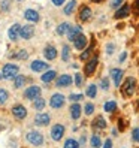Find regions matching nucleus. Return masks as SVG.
Instances as JSON below:
<instances>
[{
    "instance_id": "f257e3e1",
    "label": "nucleus",
    "mask_w": 139,
    "mask_h": 148,
    "mask_svg": "<svg viewBox=\"0 0 139 148\" xmlns=\"http://www.w3.org/2000/svg\"><path fill=\"white\" fill-rule=\"evenodd\" d=\"M135 90H136V79L132 76L126 78L123 85H121V94H123L124 97H132L135 94Z\"/></svg>"
},
{
    "instance_id": "f03ea898",
    "label": "nucleus",
    "mask_w": 139,
    "mask_h": 148,
    "mask_svg": "<svg viewBox=\"0 0 139 148\" xmlns=\"http://www.w3.org/2000/svg\"><path fill=\"white\" fill-rule=\"evenodd\" d=\"M99 66V57L97 56H93L91 58L87 60V63L84 66V73L85 76H93L94 72H96V69Z\"/></svg>"
},
{
    "instance_id": "7ed1b4c3",
    "label": "nucleus",
    "mask_w": 139,
    "mask_h": 148,
    "mask_svg": "<svg viewBox=\"0 0 139 148\" xmlns=\"http://www.w3.org/2000/svg\"><path fill=\"white\" fill-rule=\"evenodd\" d=\"M2 75L5 79H15L16 75H18V66L12 64V63H8L3 66L2 69Z\"/></svg>"
},
{
    "instance_id": "20e7f679",
    "label": "nucleus",
    "mask_w": 139,
    "mask_h": 148,
    "mask_svg": "<svg viewBox=\"0 0 139 148\" xmlns=\"http://www.w3.org/2000/svg\"><path fill=\"white\" fill-rule=\"evenodd\" d=\"M129 15H130V5L129 3H124L123 6L118 8V9L115 11L114 18L115 20H124V18H127Z\"/></svg>"
},
{
    "instance_id": "39448f33",
    "label": "nucleus",
    "mask_w": 139,
    "mask_h": 148,
    "mask_svg": "<svg viewBox=\"0 0 139 148\" xmlns=\"http://www.w3.org/2000/svg\"><path fill=\"white\" fill-rule=\"evenodd\" d=\"M109 73H111L112 81H114V85H115V87H121V81H123L124 72L121 71V69H118V67H114V69H111Z\"/></svg>"
},
{
    "instance_id": "423d86ee",
    "label": "nucleus",
    "mask_w": 139,
    "mask_h": 148,
    "mask_svg": "<svg viewBox=\"0 0 139 148\" xmlns=\"http://www.w3.org/2000/svg\"><path fill=\"white\" fill-rule=\"evenodd\" d=\"M27 141H29L31 145L39 147V145H42V142H43V138H42V135H40L39 132H29V133H27Z\"/></svg>"
},
{
    "instance_id": "0eeeda50",
    "label": "nucleus",
    "mask_w": 139,
    "mask_h": 148,
    "mask_svg": "<svg viewBox=\"0 0 139 148\" xmlns=\"http://www.w3.org/2000/svg\"><path fill=\"white\" fill-rule=\"evenodd\" d=\"M64 100H66V97L63 94H54L53 97H51V100H49V105L53 106L54 109H58V108H62L63 105H64Z\"/></svg>"
},
{
    "instance_id": "6e6552de",
    "label": "nucleus",
    "mask_w": 139,
    "mask_h": 148,
    "mask_svg": "<svg viewBox=\"0 0 139 148\" xmlns=\"http://www.w3.org/2000/svg\"><path fill=\"white\" fill-rule=\"evenodd\" d=\"M64 135V126L63 124H55L53 129H51V138L54 141H60Z\"/></svg>"
},
{
    "instance_id": "1a4fd4ad",
    "label": "nucleus",
    "mask_w": 139,
    "mask_h": 148,
    "mask_svg": "<svg viewBox=\"0 0 139 148\" xmlns=\"http://www.w3.org/2000/svg\"><path fill=\"white\" fill-rule=\"evenodd\" d=\"M91 9H90V6H87V5H82L81 6V9H79V21L82 23H87V21H90L91 20Z\"/></svg>"
},
{
    "instance_id": "9d476101",
    "label": "nucleus",
    "mask_w": 139,
    "mask_h": 148,
    "mask_svg": "<svg viewBox=\"0 0 139 148\" xmlns=\"http://www.w3.org/2000/svg\"><path fill=\"white\" fill-rule=\"evenodd\" d=\"M39 94H40V87L31 85L24 91V97L25 99H36V97H39Z\"/></svg>"
},
{
    "instance_id": "9b49d317",
    "label": "nucleus",
    "mask_w": 139,
    "mask_h": 148,
    "mask_svg": "<svg viewBox=\"0 0 139 148\" xmlns=\"http://www.w3.org/2000/svg\"><path fill=\"white\" fill-rule=\"evenodd\" d=\"M33 34H34V27H33V25H30V24L23 25L21 30H20V36L23 39H30Z\"/></svg>"
},
{
    "instance_id": "f8f14e48",
    "label": "nucleus",
    "mask_w": 139,
    "mask_h": 148,
    "mask_svg": "<svg viewBox=\"0 0 139 148\" xmlns=\"http://www.w3.org/2000/svg\"><path fill=\"white\" fill-rule=\"evenodd\" d=\"M87 43H88V39H87V36H85L84 33L79 34V36L73 40V45H75L76 49H85L87 48Z\"/></svg>"
},
{
    "instance_id": "ddd939ff",
    "label": "nucleus",
    "mask_w": 139,
    "mask_h": 148,
    "mask_svg": "<svg viewBox=\"0 0 139 148\" xmlns=\"http://www.w3.org/2000/svg\"><path fill=\"white\" fill-rule=\"evenodd\" d=\"M79 34H82V27H79V25H71V29L67 32L69 40H75Z\"/></svg>"
},
{
    "instance_id": "4468645a",
    "label": "nucleus",
    "mask_w": 139,
    "mask_h": 148,
    "mask_svg": "<svg viewBox=\"0 0 139 148\" xmlns=\"http://www.w3.org/2000/svg\"><path fill=\"white\" fill-rule=\"evenodd\" d=\"M12 114L18 118V120H23V118L27 117V109H25L23 105H15V106L12 108Z\"/></svg>"
},
{
    "instance_id": "2eb2a0df",
    "label": "nucleus",
    "mask_w": 139,
    "mask_h": 148,
    "mask_svg": "<svg viewBox=\"0 0 139 148\" xmlns=\"http://www.w3.org/2000/svg\"><path fill=\"white\" fill-rule=\"evenodd\" d=\"M20 30H21V25L20 24H14L12 27L8 30V36H9L11 40H16V38L20 36Z\"/></svg>"
},
{
    "instance_id": "dca6fc26",
    "label": "nucleus",
    "mask_w": 139,
    "mask_h": 148,
    "mask_svg": "<svg viewBox=\"0 0 139 148\" xmlns=\"http://www.w3.org/2000/svg\"><path fill=\"white\" fill-rule=\"evenodd\" d=\"M30 67L34 72H42V71H47L48 69V63H43V62H40V60H34V62L30 64Z\"/></svg>"
},
{
    "instance_id": "f3484780",
    "label": "nucleus",
    "mask_w": 139,
    "mask_h": 148,
    "mask_svg": "<svg viewBox=\"0 0 139 148\" xmlns=\"http://www.w3.org/2000/svg\"><path fill=\"white\" fill-rule=\"evenodd\" d=\"M57 87H69L72 84V76L71 75H60V78L57 79Z\"/></svg>"
},
{
    "instance_id": "a211bd4d",
    "label": "nucleus",
    "mask_w": 139,
    "mask_h": 148,
    "mask_svg": "<svg viewBox=\"0 0 139 148\" xmlns=\"http://www.w3.org/2000/svg\"><path fill=\"white\" fill-rule=\"evenodd\" d=\"M49 115L48 114H38L36 117H34V123H36L38 126H47L49 123Z\"/></svg>"
},
{
    "instance_id": "6ab92c4d",
    "label": "nucleus",
    "mask_w": 139,
    "mask_h": 148,
    "mask_svg": "<svg viewBox=\"0 0 139 148\" xmlns=\"http://www.w3.org/2000/svg\"><path fill=\"white\" fill-rule=\"evenodd\" d=\"M24 18L31 21V23H36V21H39V14L36 11H33V9H27L24 12Z\"/></svg>"
},
{
    "instance_id": "aec40b11",
    "label": "nucleus",
    "mask_w": 139,
    "mask_h": 148,
    "mask_svg": "<svg viewBox=\"0 0 139 148\" xmlns=\"http://www.w3.org/2000/svg\"><path fill=\"white\" fill-rule=\"evenodd\" d=\"M93 127H94V129H100V130L106 129V121H105V118H103L102 115L96 117V118H94V121H93Z\"/></svg>"
},
{
    "instance_id": "412c9836",
    "label": "nucleus",
    "mask_w": 139,
    "mask_h": 148,
    "mask_svg": "<svg viewBox=\"0 0 139 148\" xmlns=\"http://www.w3.org/2000/svg\"><path fill=\"white\" fill-rule=\"evenodd\" d=\"M43 54H45V57L48 58V60H54L55 57H57V49L54 48V47H47L45 48V51H43Z\"/></svg>"
},
{
    "instance_id": "4be33fe9",
    "label": "nucleus",
    "mask_w": 139,
    "mask_h": 148,
    "mask_svg": "<svg viewBox=\"0 0 139 148\" xmlns=\"http://www.w3.org/2000/svg\"><path fill=\"white\" fill-rule=\"evenodd\" d=\"M71 117L73 120H78L81 117V106L78 105V103H73V105L71 106Z\"/></svg>"
},
{
    "instance_id": "5701e85b",
    "label": "nucleus",
    "mask_w": 139,
    "mask_h": 148,
    "mask_svg": "<svg viewBox=\"0 0 139 148\" xmlns=\"http://www.w3.org/2000/svg\"><path fill=\"white\" fill-rule=\"evenodd\" d=\"M103 109H105L106 112H109V114H114V112L117 111V102L115 100H108L105 105H103Z\"/></svg>"
},
{
    "instance_id": "b1692460",
    "label": "nucleus",
    "mask_w": 139,
    "mask_h": 148,
    "mask_svg": "<svg viewBox=\"0 0 139 148\" xmlns=\"http://www.w3.org/2000/svg\"><path fill=\"white\" fill-rule=\"evenodd\" d=\"M93 49H94V42H91V45H90V47H87V48L84 49V53L79 56V58L82 60V62L88 60V57H90V56H91V53H93Z\"/></svg>"
},
{
    "instance_id": "393cba45",
    "label": "nucleus",
    "mask_w": 139,
    "mask_h": 148,
    "mask_svg": "<svg viewBox=\"0 0 139 148\" xmlns=\"http://www.w3.org/2000/svg\"><path fill=\"white\" fill-rule=\"evenodd\" d=\"M55 76H57V73L54 71H47L45 73L42 75V81L43 82H51L53 79H55Z\"/></svg>"
},
{
    "instance_id": "a878e982",
    "label": "nucleus",
    "mask_w": 139,
    "mask_h": 148,
    "mask_svg": "<svg viewBox=\"0 0 139 148\" xmlns=\"http://www.w3.org/2000/svg\"><path fill=\"white\" fill-rule=\"evenodd\" d=\"M75 8H76V0H71V2L64 6V14L66 15H72L73 11H75Z\"/></svg>"
},
{
    "instance_id": "bb28decb",
    "label": "nucleus",
    "mask_w": 139,
    "mask_h": 148,
    "mask_svg": "<svg viewBox=\"0 0 139 148\" xmlns=\"http://www.w3.org/2000/svg\"><path fill=\"white\" fill-rule=\"evenodd\" d=\"M85 94L88 96V97L94 99V97H96V94H97V87L94 85V84H90L88 87H87V91H85Z\"/></svg>"
},
{
    "instance_id": "cd10ccee",
    "label": "nucleus",
    "mask_w": 139,
    "mask_h": 148,
    "mask_svg": "<svg viewBox=\"0 0 139 148\" xmlns=\"http://www.w3.org/2000/svg\"><path fill=\"white\" fill-rule=\"evenodd\" d=\"M43 106H45V100H43L42 97H36L33 102V108L36 109V111H42Z\"/></svg>"
},
{
    "instance_id": "c85d7f7f",
    "label": "nucleus",
    "mask_w": 139,
    "mask_h": 148,
    "mask_svg": "<svg viewBox=\"0 0 139 148\" xmlns=\"http://www.w3.org/2000/svg\"><path fill=\"white\" fill-rule=\"evenodd\" d=\"M69 29H71V24H69V23H62V24L57 27V33L62 36V34H64V33L69 32Z\"/></svg>"
},
{
    "instance_id": "c756f323",
    "label": "nucleus",
    "mask_w": 139,
    "mask_h": 148,
    "mask_svg": "<svg viewBox=\"0 0 139 148\" xmlns=\"http://www.w3.org/2000/svg\"><path fill=\"white\" fill-rule=\"evenodd\" d=\"M25 82V76L24 75H16V78L14 79V85H15V88H20V87H23Z\"/></svg>"
},
{
    "instance_id": "7c9ffc66",
    "label": "nucleus",
    "mask_w": 139,
    "mask_h": 148,
    "mask_svg": "<svg viewBox=\"0 0 139 148\" xmlns=\"http://www.w3.org/2000/svg\"><path fill=\"white\" fill-rule=\"evenodd\" d=\"M90 144H91V147H93V148H99V147L102 145L100 136H99V135H93V136H91V139H90Z\"/></svg>"
},
{
    "instance_id": "2f4dec72",
    "label": "nucleus",
    "mask_w": 139,
    "mask_h": 148,
    "mask_svg": "<svg viewBox=\"0 0 139 148\" xmlns=\"http://www.w3.org/2000/svg\"><path fill=\"white\" fill-rule=\"evenodd\" d=\"M79 147H81L79 142L71 138V139H67V141L64 142V147H63V148H79Z\"/></svg>"
},
{
    "instance_id": "473e14b6",
    "label": "nucleus",
    "mask_w": 139,
    "mask_h": 148,
    "mask_svg": "<svg viewBox=\"0 0 139 148\" xmlns=\"http://www.w3.org/2000/svg\"><path fill=\"white\" fill-rule=\"evenodd\" d=\"M69 56H71V48H69L67 45H64L63 47V51H62V60H63V62H67Z\"/></svg>"
},
{
    "instance_id": "72a5a7b5",
    "label": "nucleus",
    "mask_w": 139,
    "mask_h": 148,
    "mask_svg": "<svg viewBox=\"0 0 139 148\" xmlns=\"http://www.w3.org/2000/svg\"><path fill=\"white\" fill-rule=\"evenodd\" d=\"M124 5V0H111V8L112 9H118Z\"/></svg>"
},
{
    "instance_id": "f704fd0d",
    "label": "nucleus",
    "mask_w": 139,
    "mask_h": 148,
    "mask_svg": "<svg viewBox=\"0 0 139 148\" xmlns=\"http://www.w3.org/2000/svg\"><path fill=\"white\" fill-rule=\"evenodd\" d=\"M84 112H85V115H91L94 112V105L93 103H87L85 108H84Z\"/></svg>"
},
{
    "instance_id": "c9c22d12",
    "label": "nucleus",
    "mask_w": 139,
    "mask_h": 148,
    "mask_svg": "<svg viewBox=\"0 0 139 148\" xmlns=\"http://www.w3.org/2000/svg\"><path fill=\"white\" fill-rule=\"evenodd\" d=\"M6 100H8V91L3 90V88H0V105H3Z\"/></svg>"
},
{
    "instance_id": "e433bc0d",
    "label": "nucleus",
    "mask_w": 139,
    "mask_h": 148,
    "mask_svg": "<svg viewBox=\"0 0 139 148\" xmlns=\"http://www.w3.org/2000/svg\"><path fill=\"white\" fill-rule=\"evenodd\" d=\"M100 87H102V90H108L109 88V79H108V78L105 76V78H102V79H100Z\"/></svg>"
},
{
    "instance_id": "4c0bfd02",
    "label": "nucleus",
    "mask_w": 139,
    "mask_h": 148,
    "mask_svg": "<svg viewBox=\"0 0 139 148\" xmlns=\"http://www.w3.org/2000/svg\"><path fill=\"white\" fill-rule=\"evenodd\" d=\"M82 81H84L82 73H75V85L76 87H81L82 85Z\"/></svg>"
},
{
    "instance_id": "58836bf2",
    "label": "nucleus",
    "mask_w": 139,
    "mask_h": 148,
    "mask_svg": "<svg viewBox=\"0 0 139 148\" xmlns=\"http://www.w3.org/2000/svg\"><path fill=\"white\" fill-rule=\"evenodd\" d=\"M14 57H15V58H20V60H24V58L29 57V53H27V51H24V49H21L20 53H16Z\"/></svg>"
},
{
    "instance_id": "ea45409f",
    "label": "nucleus",
    "mask_w": 139,
    "mask_h": 148,
    "mask_svg": "<svg viewBox=\"0 0 139 148\" xmlns=\"http://www.w3.org/2000/svg\"><path fill=\"white\" fill-rule=\"evenodd\" d=\"M81 99H84V96H82V94H71V96H69V100L73 102V103L79 102Z\"/></svg>"
},
{
    "instance_id": "a19ab883",
    "label": "nucleus",
    "mask_w": 139,
    "mask_h": 148,
    "mask_svg": "<svg viewBox=\"0 0 139 148\" xmlns=\"http://www.w3.org/2000/svg\"><path fill=\"white\" fill-rule=\"evenodd\" d=\"M132 139H133V142H138V144H139V127H135V129H133Z\"/></svg>"
},
{
    "instance_id": "79ce46f5",
    "label": "nucleus",
    "mask_w": 139,
    "mask_h": 148,
    "mask_svg": "<svg viewBox=\"0 0 139 148\" xmlns=\"http://www.w3.org/2000/svg\"><path fill=\"white\" fill-rule=\"evenodd\" d=\"M126 126H127V124H126V121H124L123 118H120V120H118V129L121 130V132H123V130L126 129Z\"/></svg>"
},
{
    "instance_id": "37998d69",
    "label": "nucleus",
    "mask_w": 139,
    "mask_h": 148,
    "mask_svg": "<svg viewBox=\"0 0 139 148\" xmlns=\"http://www.w3.org/2000/svg\"><path fill=\"white\" fill-rule=\"evenodd\" d=\"M133 12H135V15H139V0L133 2Z\"/></svg>"
},
{
    "instance_id": "c03bdc74",
    "label": "nucleus",
    "mask_w": 139,
    "mask_h": 148,
    "mask_svg": "<svg viewBox=\"0 0 139 148\" xmlns=\"http://www.w3.org/2000/svg\"><path fill=\"white\" fill-rule=\"evenodd\" d=\"M114 49H115L114 43H108V45H106V53L108 54H112V53H114Z\"/></svg>"
},
{
    "instance_id": "a18cd8bd",
    "label": "nucleus",
    "mask_w": 139,
    "mask_h": 148,
    "mask_svg": "<svg viewBox=\"0 0 139 148\" xmlns=\"http://www.w3.org/2000/svg\"><path fill=\"white\" fill-rule=\"evenodd\" d=\"M8 8H9V0H3V2H2V9L8 11Z\"/></svg>"
},
{
    "instance_id": "49530a36",
    "label": "nucleus",
    "mask_w": 139,
    "mask_h": 148,
    "mask_svg": "<svg viewBox=\"0 0 139 148\" xmlns=\"http://www.w3.org/2000/svg\"><path fill=\"white\" fill-rule=\"evenodd\" d=\"M103 148H112V141L111 139H106L105 144H103Z\"/></svg>"
},
{
    "instance_id": "de8ad7c7",
    "label": "nucleus",
    "mask_w": 139,
    "mask_h": 148,
    "mask_svg": "<svg viewBox=\"0 0 139 148\" xmlns=\"http://www.w3.org/2000/svg\"><path fill=\"white\" fill-rule=\"evenodd\" d=\"M126 57H127V53H126V51H123V53H121V56H120V62L123 63L124 60H126Z\"/></svg>"
},
{
    "instance_id": "09e8293b",
    "label": "nucleus",
    "mask_w": 139,
    "mask_h": 148,
    "mask_svg": "<svg viewBox=\"0 0 139 148\" xmlns=\"http://www.w3.org/2000/svg\"><path fill=\"white\" fill-rule=\"evenodd\" d=\"M53 3H54L55 6H62V5L64 3V0H53Z\"/></svg>"
},
{
    "instance_id": "8fccbe9b",
    "label": "nucleus",
    "mask_w": 139,
    "mask_h": 148,
    "mask_svg": "<svg viewBox=\"0 0 139 148\" xmlns=\"http://www.w3.org/2000/svg\"><path fill=\"white\" fill-rule=\"evenodd\" d=\"M85 141H87V139H85V136L82 135V136H81V139H79V145H84V144H85Z\"/></svg>"
},
{
    "instance_id": "3c124183",
    "label": "nucleus",
    "mask_w": 139,
    "mask_h": 148,
    "mask_svg": "<svg viewBox=\"0 0 139 148\" xmlns=\"http://www.w3.org/2000/svg\"><path fill=\"white\" fill-rule=\"evenodd\" d=\"M91 2H93V3H102L103 0H91Z\"/></svg>"
},
{
    "instance_id": "603ef678",
    "label": "nucleus",
    "mask_w": 139,
    "mask_h": 148,
    "mask_svg": "<svg viewBox=\"0 0 139 148\" xmlns=\"http://www.w3.org/2000/svg\"><path fill=\"white\" fill-rule=\"evenodd\" d=\"M0 78H3V75H0Z\"/></svg>"
}]
</instances>
